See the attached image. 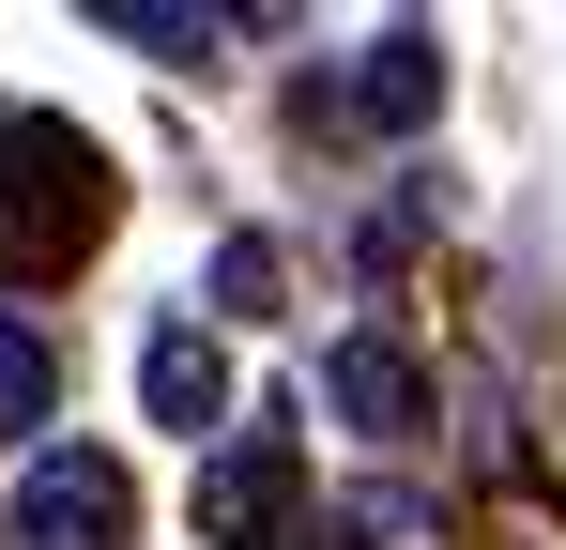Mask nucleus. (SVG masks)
I'll return each instance as SVG.
<instances>
[{"label":"nucleus","instance_id":"f03ea898","mask_svg":"<svg viewBox=\"0 0 566 550\" xmlns=\"http://www.w3.org/2000/svg\"><path fill=\"white\" fill-rule=\"evenodd\" d=\"M123 536H138V474H123L107 444H31L0 550H123Z\"/></svg>","mask_w":566,"mask_h":550},{"label":"nucleus","instance_id":"39448f33","mask_svg":"<svg viewBox=\"0 0 566 550\" xmlns=\"http://www.w3.org/2000/svg\"><path fill=\"white\" fill-rule=\"evenodd\" d=\"M322 398H337V413H353V429H368V444H413V429H429V367L398 352V337H337V352H322Z\"/></svg>","mask_w":566,"mask_h":550},{"label":"nucleus","instance_id":"423d86ee","mask_svg":"<svg viewBox=\"0 0 566 550\" xmlns=\"http://www.w3.org/2000/svg\"><path fill=\"white\" fill-rule=\"evenodd\" d=\"M138 398H154V429H214V413H230V352H214V337H199V321H154V352H138Z\"/></svg>","mask_w":566,"mask_h":550},{"label":"nucleus","instance_id":"6e6552de","mask_svg":"<svg viewBox=\"0 0 566 550\" xmlns=\"http://www.w3.org/2000/svg\"><path fill=\"white\" fill-rule=\"evenodd\" d=\"M123 46H154V62H214L230 46V15H185V0H93Z\"/></svg>","mask_w":566,"mask_h":550},{"label":"nucleus","instance_id":"20e7f679","mask_svg":"<svg viewBox=\"0 0 566 550\" xmlns=\"http://www.w3.org/2000/svg\"><path fill=\"white\" fill-rule=\"evenodd\" d=\"M429 107H444V31H382L337 92H306V123H382V138H413Z\"/></svg>","mask_w":566,"mask_h":550},{"label":"nucleus","instance_id":"0eeeda50","mask_svg":"<svg viewBox=\"0 0 566 550\" xmlns=\"http://www.w3.org/2000/svg\"><path fill=\"white\" fill-rule=\"evenodd\" d=\"M46 413H62V352H46V321H15V306H0V429L31 444Z\"/></svg>","mask_w":566,"mask_h":550},{"label":"nucleus","instance_id":"1a4fd4ad","mask_svg":"<svg viewBox=\"0 0 566 550\" xmlns=\"http://www.w3.org/2000/svg\"><path fill=\"white\" fill-rule=\"evenodd\" d=\"M276 290H291L276 230H230V245H214V306H230V321H276Z\"/></svg>","mask_w":566,"mask_h":550},{"label":"nucleus","instance_id":"7ed1b4c3","mask_svg":"<svg viewBox=\"0 0 566 550\" xmlns=\"http://www.w3.org/2000/svg\"><path fill=\"white\" fill-rule=\"evenodd\" d=\"M199 536L214 550H306V458H291V429H230L199 458Z\"/></svg>","mask_w":566,"mask_h":550},{"label":"nucleus","instance_id":"f257e3e1","mask_svg":"<svg viewBox=\"0 0 566 550\" xmlns=\"http://www.w3.org/2000/svg\"><path fill=\"white\" fill-rule=\"evenodd\" d=\"M107 214H123L107 154L62 123V107H15V123H0V261H15V275H62L77 245H107Z\"/></svg>","mask_w":566,"mask_h":550}]
</instances>
